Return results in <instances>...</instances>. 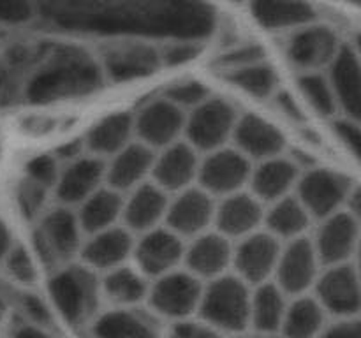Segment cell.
Returning <instances> with one entry per match:
<instances>
[{
	"label": "cell",
	"mask_w": 361,
	"mask_h": 338,
	"mask_svg": "<svg viewBox=\"0 0 361 338\" xmlns=\"http://www.w3.org/2000/svg\"><path fill=\"white\" fill-rule=\"evenodd\" d=\"M92 334L94 338H159L154 320L130 308L102 313L92 326Z\"/></svg>",
	"instance_id": "obj_31"
},
{
	"label": "cell",
	"mask_w": 361,
	"mask_h": 338,
	"mask_svg": "<svg viewBox=\"0 0 361 338\" xmlns=\"http://www.w3.org/2000/svg\"><path fill=\"white\" fill-rule=\"evenodd\" d=\"M133 254L143 277L159 278L176 270L183 261L185 245L175 232L157 227L145 232L143 238L134 243Z\"/></svg>",
	"instance_id": "obj_14"
},
{
	"label": "cell",
	"mask_w": 361,
	"mask_h": 338,
	"mask_svg": "<svg viewBox=\"0 0 361 338\" xmlns=\"http://www.w3.org/2000/svg\"><path fill=\"white\" fill-rule=\"evenodd\" d=\"M250 162L243 157L238 150L221 148L215 150L200 162L197 180L201 183V190L212 196H233L240 192L250 178Z\"/></svg>",
	"instance_id": "obj_9"
},
{
	"label": "cell",
	"mask_w": 361,
	"mask_h": 338,
	"mask_svg": "<svg viewBox=\"0 0 361 338\" xmlns=\"http://www.w3.org/2000/svg\"><path fill=\"white\" fill-rule=\"evenodd\" d=\"M60 169H62L60 168V161L55 155H37L27 164L23 178L44 187L46 190H53L56 185V180H59Z\"/></svg>",
	"instance_id": "obj_40"
},
{
	"label": "cell",
	"mask_w": 361,
	"mask_h": 338,
	"mask_svg": "<svg viewBox=\"0 0 361 338\" xmlns=\"http://www.w3.org/2000/svg\"><path fill=\"white\" fill-rule=\"evenodd\" d=\"M164 99L183 111L185 108L194 109L200 104H203L207 99H210V92H208V88L201 81L183 80L168 87Z\"/></svg>",
	"instance_id": "obj_39"
},
{
	"label": "cell",
	"mask_w": 361,
	"mask_h": 338,
	"mask_svg": "<svg viewBox=\"0 0 361 338\" xmlns=\"http://www.w3.org/2000/svg\"><path fill=\"white\" fill-rule=\"evenodd\" d=\"M134 242L126 227H109L95 232L88 242L81 243L80 254L88 270L111 271L126 264L127 257L133 254Z\"/></svg>",
	"instance_id": "obj_23"
},
{
	"label": "cell",
	"mask_w": 361,
	"mask_h": 338,
	"mask_svg": "<svg viewBox=\"0 0 361 338\" xmlns=\"http://www.w3.org/2000/svg\"><path fill=\"white\" fill-rule=\"evenodd\" d=\"M37 18V6L28 2L0 0V27H21Z\"/></svg>",
	"instance_id": "obj_44"
},
{
	"label": "cell",
	"mask_w": 361,
	"mask_h": 338,
	"mask_svg": "<svg viewBox=\"0 0 361 338\" xmlns=\"http://www.w3.org/2000/svg\"><path fill=\"white\" fill-rule=\"evenodd\" d=\"M264 60V49L257 44H245L236 46V48L229 49L224 55L219 56L217 65L224 69V73H231V70L242 69V67L252 65V63L263 62Z\"/></svg>",
	"instance_id": "obj_43"
},
{
	"label": "cell",
	"mask_w": 361,
	"mask_h": 338,
	"mask_svg": "<svg viewBox=\"0 0 361 338\" xmlns=\"http://www.w3.org/2000/svg\"><path fill=\"white\" fill-rule=\"evenodd\" d=\"M319 338H361L358 320H341L335 326L324 330Z\"/></svg>",
	"instance_id": "obj_49"
},
{
	"label": "cell",
	"mask_w": 361,
	"mask_h": 338,
	"mask_svg": "<svg viewBox=\"0 0 361 338\" xmlns=\"http://www.w3.org/2000/svg\"><path fill=\"white\" fill-rule=\"evenodd\" d=\"M298 164L289 158H267L254 171H250L249 183L252 187V196L257 201L275 203L288 197L289 190L298 183Z\"/></svg>",
	"instance_id": "obj_28"
},
{
	"label": "cell",
	"mask_w": 361,
	"mask_h": 338,
	"mask_svg": "<svg viewBox=\"0 0 361 338\" xmlns=\"http://www.w3.org/2000/svg\"><path fill=\"white\" fill-rule=\"evenodd\" d=\"M358 218L351 210L338 211L324 218L312 242L319 264L330 268L351 263L358 246Z\"/></svg>",
	"instance_id": "obj_12"
},
{
	"label": "cell",
	"mask_w": 361,
	"mask_h": 338,
	"mask_svg": "<svg viewBox=\"0 0 361 338\" xmlns=\"http://www.w3.org/2000/svg\"><path fill=\"white\" fill-rule=\"evenodd\" d=\"M134 134L133 116L127 113H113L101 122L95 123L87 134L85 146L94 154V157H113L130 144Z\"/></svg>",
	"instance_id": "obj_29"
},
{
	"label": "cell",
	"mask_w": 361,
	"mask_h": 338,
	"mask_svg": "<svg viewBox=\"0 0 361 338\" xmlns=\"http://www.w3.org/2000/svg\"><path fill=\"white\" fill-rule=\"evenodd\" d=\"M281 331L282 338H319L324 331V310L316 299H295L286 308Z\"/></svg>",
	"instance_id": "obj_35"
},
{
	"label": "cell",
	"mask_w": 361,
	"mask_h": 338,
	"mask_svg": "<svg viewBox=\"0 0 361 338\" xmlns=\"http://www.w3.org/2000/svg\"><path fill=\"white\" fill-rule=\"evenodd\" d=\"M101 292L115 305L129 308L148 296V284L143 275L129 266L108 271L101 282Z\"/></svg>",
	"instance_id": "obj_36"
},
{
	"label": "cell",
	"mask_w": 361,
	"mask_h": 338,
	"mask_svg": "<svg viewBox=\"0 0 361 338\" xmlns=\"http://www.w3.org/2000/svg\"><path fill=\"white\" fill-rule=\"evenodd\" d=\"M123 199L118 192L101 187L97 192L92 194L88 199L80 204V211L76 213L78 224L81 232L95 234V232L106 231L115 227L118 218H122Z\"/></svg>",
	"instance_id": "obj_30"
},
{
	"label": "cell",
	"mask_w": 361,
	"mask_h": 338,
	"mask_svg": "<svg viewBox=\"0 0 361 338\" xmlns=\"http://www.w3.org/2000/svg\"><path fill=\"white\" fill-rule=\"evenodd\" d=\"M11 249V239H9V232H7L6 225L4 222L0 220V257H4L7 254V250Z\"/></svg>",
	"instance_id": "obj_52"
},
{
	"label": "cell",
	"mask_w": 361,
	"mask_h": 338,
	"mask_svg": "<svg viewBox=\"0 0 361 338\" xmlns=\"http://www.w3.org/2000/svg\"><path fill=\"white\" fill-rule=\"evenodd\" d=\"M168 196L154 183H143L130 190L129 199L123 201L122 218L129 232H145L157 229L168 210Z\"/></svg>",
	"instance_id": "obj_26"
},
{
	"label": "cell",
	"mask_w": 361,
	"mask_h": 338,
	"mask_svg": "<svg viewBox=\"0 0 361 338\" xmlns=\"http://www.w3.org/2000/svg\"><path fill=\"white\" fill-rule=\"evenodd\" d=\"M334 132L337 136V139L348 148L351 154L358 155L360 151V129L356 120L351 118H344V120H337L334 123Z\"/></svg>",
	"instance_id": "obj_46"
},
{
	"label": "cell",
	"mask_w": 361,
	"mask_h": 338,
	"mask_svg": "<svg viewBox=\"0 0 361 338\" xmlns=\"http://www.w3.org/2000/svg\"><path fill=\"white\" fill-rule=\"evenodd\" d=\"M341 48L334 30L321 25H307L291 35L286 53L289 62L305 74L330 65Z\"/></svg>",
	"instance_id": "obj_16"
},
{
	"label": "cell",
	"mask_w": 361,
	"mask_h": 338,
	"mask_svg": "<svg viewBox=\"0 0 361 338\" xmlns=\"http://www.w3.org/2000/svg\"><path fill=\"white\" fill-rule=\"evenodd\" d=\"M34 249L46 266L69 263L81 249V229L76 213L56 208L42 215L34 231Z\"/></svg>",
	"instance_id": "obj_5"
},
{
	"label": "cell",
	"mask_w": 361,
	"mask_h": 338,
	"mask_svg": "<svg viewBox=\"0 0 361 338\" xmlns=\"http://www.w3.org/2000/svg\"><path fill=\"white\" fill-rule=\"evenodd\" d=\"M14 338H53V337H49L44 330H37V327L34 326H25L16 331Z\"/></svg>",
	"instance_id": "obj_51"
},
{
	"label": "cell",
	"mask_w": 361,
	"mask_h": 338,
	"mask_svg": "<svg viewBox=\"0 0 361 338\" xmlns=\"http://www.w3.org/2000/svg\"><path fill=\"white\" fill-rule=\"evenodd\" d=\"M49 294L67 323L83 324L97 310L101 282L87 266H63L49 280Z\"/></svg>",
	"instance_id": "obj_4"
},
{
	"label": "cell",
	"mask_w": 361,
	"mask_h": 338,
	"mask_svg": "<svg viewBox=\"0 0 361 338\" xmlns=\"http://www.w3.org/2000/svg\"><path fill=\"white\" fill-rule=\"evenodd\" d=\"M168 338H221L219 331L210 327L204 323H189V320H182V323L175 324L173 330L169 331Z\"/></svg>",
	"instance_id": "obj_47"
},
{
	"label": "cell",
	"mask_w": 361,
	"mask_h": 338,
	"mask_svg": "<svg viewBox=\"0 0 361 338\" xmlns=\"http://www.w3.org/2000/svg\"><path fill=\"white\" fill-rule=\"evenodd\" d=\"M264 211L252 194L236 192L215 206L214 222L224 238H247L263 222Z\"/></svg>",
	"instance_id": "obj_25"
},
{
	"label": "cell",
	"mask_w": 361,
	"mask_h": 338,
	"mask_svg": "<svg viewBox=\"0 0 361 338\" xmlns=\"http://www.w3.org/2000/svg\"><path fill=\"white\" fill-rule=\"evenodd\" d=\"M274 275L277 277L275 285L284 294L298 296L316 284L319 277V259L312 242L307 238H298L281 249Z\"/></svg>",
	"instance_id": "obj_11"
},
{
	"label": "cell",
	"mask_w": 361,
	"mask_h": 338,
	"mask_svg": "<svg viewBox=\"0 0 361 338\" xmlns=\"http://www.w3.org/2000/svg\"><path fill=\"white\" fill-rule=\"evenodd\" d=\"M183 111L164 97L148 102L140 109L136 118H133L134 132L140 136L141 144L164 150L169 144L176 143V137L185 129Z\"/></svg>",
	"instance_id": "obj_13"
},
{
	"label": "cell",
	"mask_w": 361,
	"mask_h": 338,
	"mask_svg": "<svg viewBox=\"0 0 361 338\" xmlns=\"http://www.w3.org/2000/svg\"><path fill=\"white\" fill-rule=\"evenodd\" d=\"M6 266L11 277L20 284L30 285L35 282L37 270H35L34 259L23 246H11L6 256Z\"/></svg>",
	"instance_id": "obj_41"
},
{
	"label": "cell",
	"mask_w": 361,
	"mask_h": 338,
	"mask_svg": "<svg viewBox=\"0 0 361 338\" xmlns=\"http://www.w3.org/2000/svg\"><path fill=\"white\" fill-rule=\"evenodd\" d=\"M316 292L324 313L330 312L348 320L360 310L358 270L351 263L330 266L316 280Z\"/></svg>",
	"instance_id": "obj_10"
},
{
	"label": "cell",
	"mask_w": 361,
	"mask_h": 338,
	"mask_svg": "<svg viewBox=\"0 0 361 338\" xmlns=\"http://www.w3.org/2000/svg\"><path fill=\"white\" fill-rule=\"evenodd\" d=\"M203 285L189 271H171L148 287V299L155 313L168 319H185L196 312Z\"/></svg>",
	"instance_id": "obj_8"
},
{
	"label": "cell",
	"mask_w": 361,
	"mask_h": 338,
	"mask_svg": "<svg viewBox=\"0 0 361 338\" xmlns=\"http://www.w3.org/2000/svg\"><path fill=\"white\" fill-rule=\"evenodd\" d=\"M161 65V53L152 46L123 44L104 53L101 69L115 83H129L152 76Z\"/></svg>",
	"instance_id": "obj_18"
},
{
	"label": "cell",
	"mask_w": 361,
	"mask_h": 338,
	"mask_svg": "<svg viewBox=\"0 0 361 338\" xmlns=\"http://www.w3.org/2000/svg\"><path fill=\"white\" fill-rule=\"evenodd\" d=\"M23 310L28 315V319L35 324L37 330H42V327L49 326L51 323V313H49L48 306L37 298V296H25L23 298Z\"/></svg>",
	"instance_id": "obj_48"
},
{
	"label": "cell",
	"mask_w": 361,
	"mask_h": 338,
	"mask_svg": "<svg viewBox=\"0 0 361 338\" xmlns=\"http://www.w3.org/2000/svg\"><path fill=\"white\" fill-rule=\"evenodd\" d=\"M215 204L201 189H185L168 203L164 222L178 238H197L214 222Z\"/></svg>",
	"instance_id": "obj_17"
},
{
	"label": "cell",
	"mask_w": 361,
	"mask_h": 338,
	"mask_svg": "<svg viewBox=\"0 0 361 338\" xmlns=\"http://www.w3.org/2000/svg\"><path fill=\"white\" fill-rule=\"evenodd\" d=\"M275 104H277V108L281 109L284 115H288L289 118H293V120L302 118V109H300V106L296 104L295 99L289 97L286 92L275 95Z\"/></svg>",
	"instance_id": "obj_50"
},
{
	"label": "cell",
	"mask_w": 361,
	"mask_h": 338,
	"mask_svg": "<svg viewBox=\"0 0 361 338\" xmlns=\"http://www.w3.org/2000/svg\"><path fill=\"white\" fill-rule=\"evenodd\" d=\"M298 84L303 97L312 106L314 111H317L319 115L331 116L338 109L326 76L317 73H305L300 76Z\"/></svg>",
	"instance_id": "obj_38"
},
{
	"label": "cell",
	"mask_w": 361,
	"mask_h": 338,
	"mask_svg": "<svg viewBox=\"0 0 361 338\" xmlns=\"http://www.w3.org/2000/svg\"><path fill=\"white\" fill-rule=\"evenodd\" d=\"M296 187V199L302 203L310 218L323 220L342 211V206L348 204L356 192L348 176L331 169H310L300 176Z\"/></svg>",
	"instance_id": "obj_6"
},
{
	"label": "cell",
	"mask_w": 361,
	"mask_h": 338,
	"mask_svg": "<svg viewBox=\"0 0 361 338\" xmlns=\"http://www.w3.org/2000/svg\"><path fill=\"white\" fill-rule=\"evenodd\" d=\"M330 74L326 76L334 92L337 108L344 109L348 118L358 120L361 106V77L358 55L349 46H342L331 60Z\"/></svg>",
	"instance_id": "obj_21"
},
{
	"label": "cell",
	"mask_w": 361,
	"mask_h": 338,
	"mask_svg": "<svg viewBox=\"0 0 361 338\" xmlns=\"http://www.w3.org/2000/svg\"><path fill=\"white\" fill-rule=\"evenodd\" d=\"M37 18L53 30L76 35L201 42L217 25L214 7L159 0H63L37 4Z\"/></svg>",
	"instance_id": "obj_1"
},
{
	"label": "cell",
	"mask_w": 361,
	"mask_h": 338,
	"mask_svg": "<svg viewBox=\"0 0 361 338\" xmlns=\"http://www.w3.org/2000/svg\"><path fill=\"white\" fill-rule=\"evenodd\" d=\"M102 83L101 63L83 49L66 46L30 63L20 92L32 104H46L95 94Z\"/></svg>",
	"instance_id": "obj_2"
},
{
	"label": "cell",
	"mask_w": 361,
	"mask_h": 338,
	"mask_svg": "<svg viewBox=\"0 0 361 338\" xmlns=\"http://www.w3.org/2000/svg\"><path fill=\"white\" fill-rule=\"evenodd\" d=\"M250 11L267 30H300L316 18V9L303 2H256Z\"/></svg>",
	"instance_id": "obj_32"
},
{
	"label": "cell",
	"mask_w": 361,
	"mask_h": 338,
	"mask_svg": "<svg viewBox=\"0 0 361 338\" xmlns=\"http://www.w3.org/2000/svg\"><path fill=\"white\" fill-rule=\"evenodd\" d=\"M204 324L215 331H243L249 324L250 294L247 284L238 277H222L212 280L208 287H203L200 306Z\"/></svg>",
	"instance_id": "obj_3"
},
{
	"label": "cell",
	"mask_w": 361,
	"mask_h": 338,
	"mask_svg": "<svg viewBox=\"0 0 361 338\" xmlns=\"http://www.w3.org/2000/svg\"><path fill=\"white\" fill-rule=\"evenodd\" d=\"M200 51V42L178 41L166 44L164 49L159 53H161V63H164V65H183V63L196 58Z\"/></svg>",
	"instance_id": "obj_45"
},
{
	"label": "cell",
	"mask_w": 361,
	"mask_h": 338,
	"mask_svg": "<svg viewBox=\"0 0 361 338\" xmlns=\"http://www.w3.org/2000/svg\"><path fill=\"white\" fill-rule=\"evenodd\" d=\"M2 313H4V305L2 301H0V319H2Z\"/></svg>",
	"instance_id": "obj_54"
},
{
	"label": "cell",
	"mask_w": 361,
	"mask_h": 338,
	"mask_svg": "<svg viewBox=\"0 0 361 338\" xmlns=\"http://www.w3.org/2000/svg\"><path fill=\"white\" fill-rule=\"evenodd\" d=\"M48 192L49 190H46L44 187L37 185V183L30 182V180L27 178H21L16 190L18 206H20L21 213L27 218L37 217V215L41 213L42 206H44Z\"/></svg>",
	"instance_id": "obj_42"
},
{
	"label": "cell",
	"mask_w": 361,
	"mask_h": 338,
	"mask_svg": "<svg viewBox=\"0 0 361 338\" xmlns=\"http://www.w3.org/2000/svg\"><path fill=\"white\" fill-rule=\"evenodd\" d=\"M233 139L243 157L261 162L279 157L286 144L281 130L256 115H247L236 120Z\"/></svg>",
	"instance_id": "obj_22"
},
{
	"label": "cell",
	"mask_w": 361,
	"mask_h": 338,
	"mask_svg": "<svg viewBox=\"0 0 361 338\" xmlns=\"http://www.w3.org/2000/svg\"><path fill=\"white\" fill-rule=\"evenodd\" d=\"M154 151L141 143H130L113 155L109 165H106V182L115 192H127L143 185L150 175L154 164Z\"/></svg>",
	"instance_id": "obj_27"
},
{
	"label": "cell",
	"mask_w": 361,
	"mask_h": 338,
	"mask_svg": "<svg viewBox=\"0 0 361 338\" xmlns=\"http://www.w3.org/2000/svg\"><path fill=\"white\" fill-rule=\"evenodd\" d=\"M106 178V164L97 157H80L67 162L66 168L60 169L59 180L55 185V194L59 201L66 206L81 204L85 199L101 189Z\"/></svg>",
	"instance_id": "obj_20"
},
{
	"label": "cell",
	"mask_w": 361,
	"mask_h": 338,
	"mask_svg": "<svg viewBox=\"0 0 361 338\" xmlns=\"http://www.w3.org/2000/svg\"><path fill=\"white\" fill-rule=\"evenodd\" d=\"M288 301L286 294L275 284L257 285L256 292L250 296L249 324H254L259 334H274L281 330Z\"/></svg>",
	"instance_id": "obj_33"
},
{
	"label": "cell",
	"mask_w": 361,
	"mask_h": 338,
	"mask_svg": "<svg viewBox=\"0 0 361 338\" xmlns=\"http://www.w3.org/2000/svg\"><path fill=\"white\" fill-rule=\"evenodd\" d=\"M228 74V80L240 88L245 94L252 95L257 99H267L271 97L277 90L279 77L275 74L274 67L268 65L267 62H257L252 65L242 67V69L231 70Z\"/></svg>",
	"instance_id": "obj_37"
},
{
	"label": "cell",
	"mask_w": 361,
	"mask_h": 338,
	"mask_svg": "<svg viewBox=\"0 0 361 338\" xmlns=\"http://www.w3.org/2000/svg\"><path fill=\"white\" fill-rule=\"evenodd\" d=\"M243 338H279V337H274V334H254V337H243Z\"/></svg>",
	"instance_id": "obj_53"
},
{
	"label": "cell",
	"mask_w": 361,
	"mask_h": 338,
	"mask_svg": "<svg viewBox=\"0 0 361 338\" xmlns=\"http://www.w3.org/2000/svg\"><path fill=\"white\" fill-rule=\"evenodd\" d=\"M189 273L200 280V278H215L222 277L226 268L233 263V249L228 238L219 232H203L190 246H187L183 254Z\"/></svg>",
	"instance_id": "obj_24"
},
{
	"label": "cell",
	"mask_w": 361,
	"mask_h": 338,
	"mask_svg": "<svg viewBox=\"0 0 361 338\" xmlns=\"http://www.w3.org/2000/svg\"><path fill=\"white\" fill-rule=\"evenodd\" d=\"M235 108L222 99H207L203 104L192 109L185 118V132L194 150L215 151L224 146L226 141L233 137L236 125Z\"/></svg>",
	"instance_id": "obj_7"
},
{
	"label": "cell",
	"mask_w": 361,
	"mask_h": 338,
	"mask_svg": "<svg viewBox=\"0 0 361 338\" xmlns=\"http://www.w3.org/2000/svg\"><path fill=\"white\" fill-rule=\"evenodd\" d=\"M197 169L200 158L196 150L190 144L176 141L166 146L159 157H154L150 175L155 180L154 185L164 192H182L197 178Z\"/></svg>",
	"instance_id": "obj_19"
},
{
	"label": "cell",
	"mask_w": 361,
	"mask_h": 338,
	"mask_svg": "<svg viewBox=\"0 0 361 338\" xmlns=\"http://www.w3.org/2000/svg\"><path fill=\"white\" fill-rule=\"evenodd\" d=\"M263 220L267 222L268 232L274 238L293 242V239L303 238L302 234L310 224V215L296 197L288 196L271 203V208L268 213H264Z\"/></svg>",
	"instance_id": "obj_34"
},
{
	"label": "cell",
	"mask_w": 361,
	"mask_h": 338,
	"mask_svg": "<svg viewBox=\"0 0 361 338\" xmlns=\"http://www.w3.org/2000/svg\"><path fill=\"white\" fill-rule=\"evenodd\" d=\"M281 243L270 232H252L233 252V264L243 284L263 285L275 273Z\"/></svg>",
	"instance_id": "obj_15"
}]
</instances>
